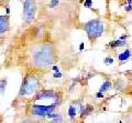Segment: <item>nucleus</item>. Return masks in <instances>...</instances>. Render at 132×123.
<instances>
[{
    "label": "nucleus",
    "mask_w": 132,
    "mask_h": 123,
    "mask_svg": "<svg viewBox=\"0 0 132 123\" xmlns=\"http://www.w3.org/2000/svg\"><path fill=\"white\" fill-rule=\"evenodd\" d=\"M77 105H74L71 104L68 106V110H67V114H68V118L69 119H75L77 115Z\"/></svg>",
    "instance_id": "9b49d317"
},
{
    "label": "nucleus",
    "mask_w": 132,
    "mask_h": 123,
    "mask_svg": "<svg viewBox=\"0 0 132 123\" xmlns=\"http://www.w3.org/2000/svg\"><path fill=\"white\" fill-rule=\"evenodd\" d=\"M126 43H127V41L126 40H123V39H118V40H114L112 41V42H110L108 44V47L109 48H118V47H123V46H126Z\"/></svg>",
    "instance_id": "9d476101"
},
{
    "label": "nucleus",
    "mask_w": 132,
    "mask_h": 123,
    "mask_svg": "<svg viewBox=\"0 0 132 123\" xmlns=\"http://www.w3.org/2000/svg\"><path fill=\"white\" fill-rule=\"evenodd\" d=\"M111 87H112V83H111L110 81L106 80V81H104V83H102V84L100 85V88H99V92L105 93V92L108 91V90H109Z\"/></svg>",
    "instance_id": "f8f14e48"
},
{
    "label": "nucleus",
    "mask_w": 132,
    "mask_h": 123,
    "mask_svg": "<svg viewBox=\"0 0 132 123\" xmlns=\"http://www.w3.org/2000/svg\"><path fill=\"white\" fill-rule=\"evenodd\" d=\"M48 123H64V121H63V117H62L61 114H60V115L57 117V118L53 119V120H51Z\"/></svg>",
    "instance_id": "4468645a"
},
{
    "label": "nucleus",
    "mask_w": 132,
    "mask_h": 123,
    "mask_svg": "<svg viewBox=\"0 0 132 123\" xmlns=\"http://www.w3.org/2000/svg\"><path fill=\"white\" fill-rule=\"evenodd\" d=\"M21 123H33V122H32L31 119H26V120L21 121Z\"/></svg>",
    "instance_id": "6ab92c4d"
},
{
    "label": "nucleus",
    "mask_w": 132,
    "mask_h": 123,
    "mask_svg": "<svg viewBox=\"0 0 132 123\" xmlns=\"http://www.w3.org/2000/svg\"><path fill=\"white\" fill-rule=\"evenodd\" d=\"M59 92L55 90H47V89H41L38 90V92L34 94L33 100L34 101H41V100H54L55 103L59 104Z\"/></svg>",
    "instance_id": "423d86ee"
},
{
    "label": "nucleus",
    "mask_w": 132,
    "mask_h": 123,
    "mask_svg": "<svg viewBox=\"0 0 132 123\" xmlns=\"http://www.w3.org/2000/svg\"><path fill=\"white\" fill-rule=\"evenodd\" d=\"M59 5V0H52L51 1V5H50V7L51 8H54L55 6Z\"/></svg>",
    "instance_id": "f3484780"
},
{
    "label": "nucleus",
    "mask_w": 132,
    "mask_h": 123,
    "mask_svg": "<svg viewBox=\"0 0 132 123\" xmlns=\"http://www.w3.org/2000/svg\"><path fill=\"white\" fill-rule=\"evenodd\" d=\"M131 57H132V50L131 49H127V50L121 52L120 54H118V61H120V62H127Z\"/></svg>",
    "instance_id": "6e6552de"
},
{
    "label": "nucleus",
    "mask_w": 132,
    "mask_h": 123,
    "mask_svg": "<svg viewBox=\"0 0 132 123\" xmlns=\"http://www.w3.org/2000/svg\"><path fill=\"white\" fill-rule=\"evenodd\" d=\"M53 71H54L55 73L60 72V69H59V67H53Z\"/></svg>",
    "instance_id": "aec40b11"
},
{
    "label": "nucleus",
    "mask_w": 132,
    "mask_h": 123,
    "mask_svg": "<svg viewBox=\"0 0 132 123\" xmlns=\"http://www.w3.org/2000/svg\"><path fill=\"white\" fill-rule=\"evenodd\" d=\"M40 80L33 73H29L23 78L21 82V87L19 90V97L20 98H29L32 97L38 92L39 90Z\"/></svg>",
    "instance_id": "f03ea898"
},
{
    "label": "nucleus",
    "mask_w": 132,
    "mask_h": 123,
    "mask_svg": "<svg viewBox=\"0 0 132 123\" xmlns=\"http://www.w3.org/2000/svg\"><path fill=\"white\" fill-rule=\"evenodd\" d=\"M84 6L86 8H90L93 6V0H86V1L84 2Z\"/></svg>",
    "instance_id": "dca6fc26"
},
{
    "label": "nucleus",
    "mask_w": 132,
    "mask_h": 123,
    "mask_svg": "<svg viewBox=\"0 0 132 123\" xmlns=\"http://www.w3.org/2000/svg\"><path fill=\"white\" fill-rule=\"evenodd\" d=\"M54 78H62V73L61 72H57L54 74Z\"/></svg>",
    "instance_id": "412c9836"
},
{
    "label": "nucleus",
    "mask_w": 132,
    "mask_h": 123,
    "mask_svg": "<svg viewBox=\"0 0 132 123\" xmlns=\"http://www.w3.org/2000/svg\"><path fill=\"white\" fill-rule=\"evenodd\" d=\"M36 5L34 0H24L23 2V22L31 24L35 19Z\"/></svg>",
    "instance_id": "39448f33"
},
{
    "label": "nucleus",
    "mask_w": 132,
    "mask_h": 123,
    "mask_svg": "<svg viewBox=\"0 0 132 123\" xmlns=\"http://www.w3.org/2000/svg\"><path fill=\"white\" fill-rule=\"evenodd\" d=\"M130 77H131V79H132V71H131V73H130Z\"/></svg>",
    "instance_id": "5701e85b"
},
{
    "label": "nucleus",
    "mask_w": 132,
    "mask_h": 123,
    "mask_svg": "<svg viewBox=\"0 0 132 123\" xmlns=\"http://www.w3.org/2000/svg\"><path fill=\"white\" fill-rule=\"evenodd\" d=\"M113 62H114V60H113L112 58H110V57H108V58L105 59V62H104V63H105L106 65H110V64H112Z\"/></svg>",
    "instance_id": "2eb2a0df"
},
{
    "label": "nucleus",
    "mask_w": 132,
    "mask_h": 123,
    "mask_svg": "<svg viewBox=\"0 0 132 123\" xmlns=\"http://www.w3.org/2000/svg\"><path fill=\"white\" fill-rule=\"evenodd\" d=\"M93 111H94V106L90 105V104H87L86 106H84V108H82L81 112H80V118H81V119L87 118L88 115H90V114H92Z\"/></svg>",
    "instance_id": "1a4fd4ad"
},
{
    "label": "nucleus",
    "mask_w": 132,
    "mask_h": 123,
    "mask_svg": "<svg viewBox=\"0 0 132 123\" xmlns=\"http://www.w3.org/2000/svg\"><path fill=\"white\" fill-rule=\"evenodd\" d=\"M33 63L38 68H46L48 65H52L55 62L56 53L55 49L52 44L45 43L38 47L32 56Z\"/></svg>",
    "instance_id": "f257e3e1"
},
{
    "label": "nucleus",
    "mask_w": 132,
    "mask_h": 123,
    "mask_svg": "<svg viewBox=\"0 0 132 123\" xmlns=\"http://www.w3.org/2000/svg\"><path fill=\"white\" fill-rule=\"evenodd\" d=\"M0 1H3V0H0Z\"/></svg>",
    "instance_id": "b1692460"
},
{
    "label": "nucleus",
    "mask_w": 132,
    "mask_h": 123,
    "mask_svg": "<svg viewBox=\"0 0 132 123\" xmlns=\"http://www.w3.org/2000/svg\"><path fill=\"white\" fill-rule=\"evenodd\" d=\"M6 87H7V79L0 80V95H2V94L5 93Z\"/></svg>",
    "instance_id": "ddd939ff"
},
{
    "label": "nucleus",
    "mask_w": 132,
    "mask_h": 123,
    "mask_svg": "<svg viewBox=\"0 0 132 123\" xmlns=\"http://www.w3.org/2000/svg\"><path fill=\"white\" fill-rule=\"evenodd\" d=\"M57 106V103H52L50 105H43V104H38V103H33L29 106V115L35 117V118H47L51 113L55 111Z\"/></svg>",
    "instance_id": "20e7f679"
},
{
    "label": "nucleus",
    "mask_w": 132,
    "mask_h": 123,
    "mask_svg": "<svg viewBox=\"0 0 132 123\" xmlns=\"http://www.w3.org/2000/svg\"><path fill=\"white\" fill-rule=\"evenodd\" d=\"M9 16L1 15L0 16V36L5 35L6 32L9 30Z\"/></svg>",
    "instance_id": "0eeeda50"
},
{
    "label": "nucleus",
    "mask_w": 132,
    "mask_h": 123,
    "mask_svg": "<svg viewBox=\"0 0 132 123\" xmlns=\"http://www.w3.org/2000/svg\"><path fill=\"white\" fill-rule=\"evenodd\" d=\"M82 48H84V43H81V44H80V47H79V49H80V50H82Z\"/></svg>",
    "instance_id": "4be33fe9"
},
{
    "label": "nucleus",
    "mask_w": 132,
    "mask_h": 123,
    "mask_svg": "<svg viewBox=\"0 0 132 123\" xmlns=\"http://www.w3.org/2000/svg\"><path fill=\"white\" fill-rule=\"evenodd\" d=\"M82 28H84L88 39L92 41V42L96 41L99 37H101L102 33H104V30H105L104 22H101L100 20H98V19L89 20V21L82 24Z\"/></svg>",
    "instance_id": "7ed1b4c3"
},
{
    "label": "nucleus",
    "mask_w": 132,
    "mask_h": 123,
    "mask_svg": "<svg viewBox=\"0 0 132 123\" xmlns=\"http://www.w3.org/2000/svg\"><path fill=\"white\" fill-rule=\"evenodd\" d=\"M96 97L98 98V99H100V98H104V93H102V92H99V91H98V93L96 94Z\"/></svg>",
    "instance_id": "a211bd4d"
}]
</instances>
